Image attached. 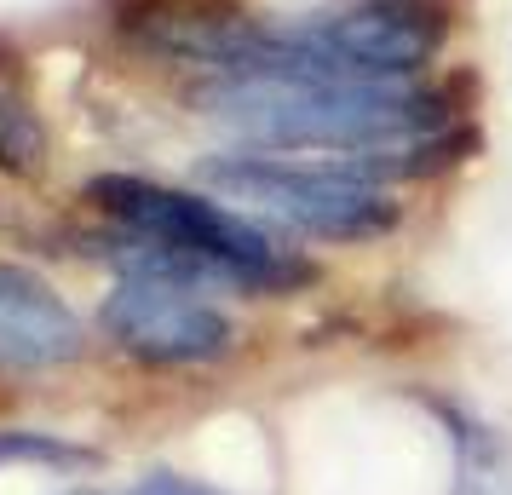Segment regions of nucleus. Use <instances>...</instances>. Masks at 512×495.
<instances>
[{
	"label": "nucleus",
	"instance_id": "nucleus-1",
	"mask_svg": "<svg viewBox=\"0 0 512 495\" xmlns=\"http://www.w3.org/2000/svg\"><path fill=\"white\" fill-rule=\"evenodd\" d=\"M213 121L259 150H323L357 179H426L472 144L466 110L432 81H294L248 75L202 87Z\"/></svg>",
	"mask_w": 512,
	"mask_h": 495
},
{
	"label": "nucleus",
	"instance_id": "nucleus-2",
	"mask_svg": "<svg viewBox=\"0 0 512 495\" xmlns=\"http://www.w3.org/2000/svg\"><path fill=\"white\" fill-rule=\"evenodd\" d=\"M87 196L133 248L127 271H167L185 283L242 288V294H294L317 277L311 260L277 248L248 213L202 190H173L139 173H104L87 185Z\"/></svg>",
	"mask_w": 512,
	"mask_h": 495
},
{
	"label": "nucleus",
	"instance_id": "nucleus-3",
	"mask_svg": "<svg viewBox=\"0 0 512 495\" xmlns=\"http://www.w3.org/2000/svg\"><path fill=\"white\" fill-rule=\"evenodd\" d=\"M449 47L443 0H351L340 12L259 35L248 64L225 81L248 75H294V81H420V70Z\"/></svg>",
	"mask_w": 512,
	"mask_h": 495
},
{
	"label": "nucleus",
	"instance_id": "nucleus-4",
	"mask_svg": "<svg viewBox=\"0 0 512 495\" xmlns=\"http://www.w3.org/2000/svg\"><path fill=\"white\" fill-rule=\"evenodd\" d=\"M202 179L219 202L254 208L288 231L317 236V242H374L397 231V202L374 179H357L334 162H288L277 150H248V156H219L202 167Z\"/></svg>",
	"mask_w": 512,
	"mask_h": 495
},
{
	"label": "nucleus",
	"instance_id": "nucleus-5",
	"mask_svg": "<svg viewBox=\"0 0 512 495\" xmlns=\"http://www.w3.org/2000/svg\"><path fill=\"white\" fill-rule=\"evenodd\" d=\"M98 329L116 352L156 363V369H190V363H213L231 352V317L208 300L202 283L167 277V271H127L104 306H98Z\"/></svg>",
	"mask_w": 512,
	"mask_h": 495
},
{
	"label": "nucleus",
	"instance_id": "nucleus-6",
	"mask_svg": "<svg viewBox=\"0 0 512 495\" xmlns=\"http://www.w3.org/2000/svg\"><path fill=\"white\" fill-rule=\"evenodd\" d=\"M116 29L139 52L162 64H190L208 81L236 75L265 35V24L236 0H121Z\"/></svg>",
	"mask_w": 512,
	"mask_h": 495
},
{
	"label": "nucleus",
	"instance_id": "nucleus-7",
	"mask_svg": "<svg viewBox=\"0 0 512 495\" xmlns=\"http://www.w3.org/2000/svg\"><path fill=\"white\" fill-rule=\"evenodd\" d=\"M87 352L81 317L35 271L0 260V375H47Z\"/></svg>",
	"mask_w": 512,
	"mask_h": 495
},
{
	"label": "nucleus",
	"instance_id": "nucleus-8",
	"mask_svg": "<svg viewBox=\"0 0 512 495\" xmlns=\"http://www.w3.org/2000/svg\"><path fill=\"white\" fill-rule=\"evenodd\" d=\"M52 156L47 121L35 104V81H29L24 52L0 35V173L6 179H35Z\"/></svg>",
	"mask_w": 512,
	"mask_h": 495
},
{
	"label": "nucleus",
	"instance_id": "nucleus-9",
	"mask_svg": "<svg viewBox=\"0 0 512 495\" xmlns=\"http://www.w3.org/2000/svg\"><path fill=\"white\" fill-rule=\"evenodd\" d=\"M6 461H75V449L52 444L41 432H0V467Z\"/></svg>",
	"mask_w": 512,
	"mask_h": 495
},
{
	"label": "nucleus",
	"instance_id": "nucleus-10",
	"mask_svg": "<svg viewBox=\"0 0 512 495\" xmlns=\"http://www.w3.org/2000/svg\"><path fill=\"white\" fill-rule=\"evenodd\" d=\"M133 495H219V490L196 484V478H179V472H156V478H144Z\"/></svg>",
	"mask_w": 512,
	"mask_h": 495
}]
</instances>
